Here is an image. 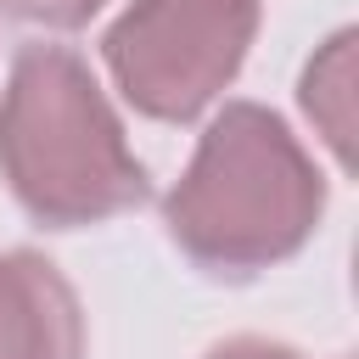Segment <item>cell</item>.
<instances>
[{
  "instance_id": "6da1fadb",
  "label": "cell",
  "mask_w": 359,
  "mask_h": 359,
  "mask_svg": "<svg viewBox=\"0 0 359 359\" xmlns=\"http://www.w3.org/2000/svg\"><path fill=\"white\" fill-rule=\"evenodd\" d=\"M325 219V174L258 101H224L163 196L168 241L213 280H252L297 258Z\"/></svg>"
},
{
  "instance_id": "5b68a950",
  "label": "cell",
  "mask_w": 359,
  "mask_h": 359,
  "mask_svg": "<svg viewBox=\"0 0 359 359\" xmlns=\"http://www.w3.org/2000/svg\"><path fill=\"white\" fill-rule=\"evenodd\" d=\"M353 39H359L353 28H337L297 79V107L320 129L342 174L353 168Z\"/></svg>"
},
{
  "instance_id": "277c9868",
  "label": "cell",
  "mask_w": 359,
  "mask_h": 359,
  "mask_svg": "<svg viewBox=\"0 0 359 359\" xmlns=\"http://www.w3.org/2000/svg\"><path fill=\"white\" fill-rule=\"evenodd\" d=\"M0 359H84L79 292L45 252H0Z\"/></svg>"
},
{
  "instance_id": "8992f818",
  "label": "cell",
  "mask_w": 359,
  "mask_h": 359,
  "mask_svg": "<svg viewBox=\"0 0 359 359\" xmlns=\"http://www.w3.org/2000/svg\"><path fill=\"white\" fill-rule=\"evenodd\" d=\"M107 0H0V17L28 22V28H84Z\"/></svg>"
},
{
  "instance_id": "7a4b0ae2",
  "label": "cell",
  "mask_w": 359,
  "mask_h": 359,
  "mask_svg": "<svg viewBox=\"0 0 359 359\" xmlns=\"http://www.w3.org/2000/svg\"><path fill=\"white\" fill-rule=\"evenodd\" d=\"M0 180L45 230L107 224L151 196V174L90 62L45 39L17 50L0 90Z\"/></svg>"
},
{
  "instance_id": "52a82bcc",
  "label": "cell",
  "mask_w": 359,
  "mask_h": 359,
  "mask_svg": "<svg viewBox=\"0 0 359 359\" xmlns=\"http://www.w3.org/2000/svg\"><path fill=\"white\" fill-rule=\"evenodd\" d=\"M202 359H303V353L286 342H269V337H230V342L208 348Z\"/></svg>"
},
{
  "instance_id": "3957f363",
  "label": "cell",
  "mask_w": 359,
  "mask_h": 359,
  "mask_svg": "<svg viewBox=\"0 0 359 359\" xmlns=\"http://www.w3.org/2000/svg\"><path fill=\"white\" fill-rule=\"evenodd\" d=\"M258 17L264 0H129L101 34V62L140 118L191 123L241 73Z\"/></svg>"
}]
</instances>
